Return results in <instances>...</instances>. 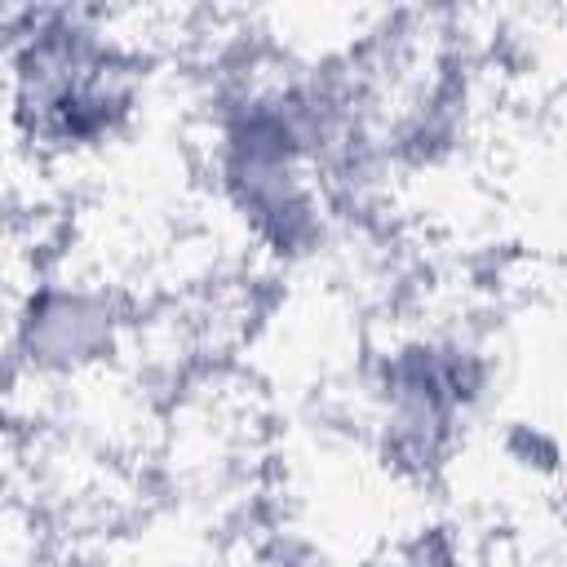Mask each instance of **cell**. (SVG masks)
I'll return each instance as SVG.
<instances>
[{"mask_svg":"<svg viewBox=\"0 0 567 567\" xmlns=\"http://www.w3.org/2000/svg\"><path fill=\"white\" fill-rule=\"evenodd\" d=\"M151 58L111 9L27 4L4 13L13 151L40 168L84 164L133 137L146 111Z\"/></svg>","mask_w":567,"mask_h":567,"instance_id":"1","label":"cell"},{"mask_svg":"<svg viewBox=\"0 0 567 567\" xmlns=\"http://www.w3.org/2000/svg\"><path fill=\"white\" fill-rule=\"evenodd\" d=\"M142 310L133 292L93 270L44 266L22 288H9V377L31 385L35 403L84 377L128 363Z\"/></svg>","mask_w":567,"mask_h":567,"instance_id":"2","label":"cell"}]
</instances>
